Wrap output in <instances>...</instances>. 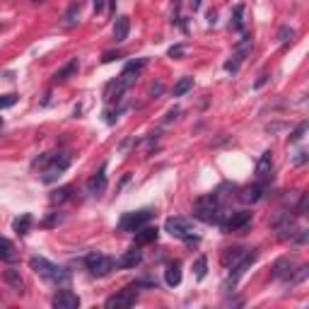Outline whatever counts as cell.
Segmentation results:
<instances>
[{
	"instance_id": "2e32d148",
	"label": "cell",
	"mask_w": 309,
	"mask_h": 309,
	"mask_svg": "<svg viewBox=\"0 0 309 309\" xmlns=\"http://www.w3.org/2000/svg\"><path fill=\"white\" fill-rule=\"evenodd\" d=\"M263 184H252V186H244L242 191H239V200L242 203H256V200H261L263 196Z\"/></svg>"
},
{
	"instance_id": "ffe728a7",
	"label": "cell",
	"mask_w": 309,
	"mask_h": 309,
	"mask_svg": "<svg viewBox=\"0 0 309 309\" xmlns=\"http://www.w3.org/2000/svg\"><path fill=\"white\" fill-rule=\"evenodd\" d=\"M165 282H167L169 287H176V285L181 282V263H179V261H171L167 266V271H165Z\"/></svg>"
},
{
	"instance_id": "cb8c5ba5",
	"label": "cell",
	"mask_w": 309,
	"mask_h": 309,
	"mask_svg": "<svg viewBox=\"0 0 309 309\" xmlns=\"http://www.w3.org/2000/svg\"><path fill=\"white\" fill-rule=\"evenodd\" d=\"M73 73H78V60H70L68 65H63L56 75H54V83H65V80H68Z\"/></svg>"
},
{
	"instance_id": "4dcf8cb0",
	"label": "cell",
	"mask_w": 309,
	"mask_h": 309,
	"mask_svg": "<svg viewBox=\"0 0 309 309\" xmlns=\"http://www.w3.org/2000/svg\"><path fill=\"white\" fill-rule=\"evenodd\" d=\"M17 104V94H0V109H10Z\"/></svg>"
},
{
	"instance_id": "f1b7e54d",
	"label": "cell",
	"mask_w": 309,
	"mask_h": 309,
	"mask_svg": "<svg viewBox=\"0 0 309 309\" xmlns=\"http://www.w3.org/2000/svg\"><path fill=\"white\" fill-rule=\"evenodd\" d=\"M194 271H196L198 281H203V278H205V273H208V258H205V256H200V258H198L196 266H194Z\"/></svg>"
},
{
	"instance_id": "52a82bcc",
	"label": "cell",
	"mask_w": 309,
	"mask_h": 309,
	"mask_svg": "<svg viewBox=\"0 0 309 309\" xmlns=\"http://www.w3.org/2000/svg\"><path fill=\"white\" fill-rule=\"evenodd\" d=\"M136 302H138V285H128V287H123L121 292L112 295V297L104 302V307L107 309H128V307H133Z\"/></svg>"
},
{
	"instance_id": "7c38bea8",
	"label": "cell",
	"mask_w": 309,
	"mask_h": 309,
	"mask_svg": "<svg viewBox=\"0 0 309 309\" xmlns=\"http://www.w3.org/2000/svg\"><path fill=\"white\" fill-rule=\"evenodd\" d=\"M292 271H295V261L290 258V256H282V258H278L276 263H273V278H290L292 276Z\"/></svg>"
},
{
	"instance_id": "484cf974",
	"label": "cell",
	"mask_w": 309,
	"mask_h": 309,
	"mask_svg": "<svg viewBox=\"0 0 309 309\" xmlns=\"http://www.w3.org/2000/svg\"><path fill=\"white\" fill-rule=\"evenodd\" d=\"M78 17H80V2H73V5L68 7L65 17H63V20H65L63 25H65V27H73V25H78Z\"/></svg>"
},
{
	"instance_id": "603a6c76",
	"label": "cell",
	"mask_w": 309,
	"mask_h": 309,
	"mask_svg": "<svg viewBox=\"0 0 309 309\" xmlns=\"http://www.w3.org/2000/svg\"><path fill=\"white\" fill-rule=\"evenodd\" d=\"M17 258V249L10 239L0 237V261H15Z\"/></svg>"
},
{
	"instance_id": "44dd1931",
	"label": "cell",
	"mask_w": 309,
	"mask_h": 309,
	"mask_svg": "<svg viewBox=\"0 0 309 309\" xmlns=\"http://www.w3.org/2000/svg\"><path fill=\"white\" fill-rule=\"evenodd\" d=\"M31 225H34V218H31L29 213H22L20 218H15V223H12V229H15V232H17L20 237H25V234H29Z\"/></svg>"
},
{
	"instance_id": "d590c367",
	"label": "cell",
	"mask_w": 309,
	"mask_h": 309,
	"mask_svg": "<svg viewBox=\"0 0 309 309\" xmlns=\"http://www.w3.org/2000/svg\"><path fill=\"white\" fill-rule=\"evenodd\" d=\"M176 116H179V109H176V107H174V109H169L167 116H165V123H171V121H174Z\"/></svg>"
},
{
	"instance_id": "b9f144b4",
	"label": "cell",
	"mask_w": 309,
	"mask_h": 309,
	"mask_svg": "<svg viewBox=\"0 0 309 309\" xmlns=\"http://www.w3.org/2000/svg\"><path fill=\"white\" fill-rule=\"evenodd\" d=\"M191 7H194V10H198V7H200V0H191Z\"/></svg>"
},
{
	"instance_id": "83f0119b",
	"label": "cell",
	"mask_w": 309,
	"mask_h": 309,
	"mask_svg": "<svg viewBox=\"0 0 309 309\" xmlns=\"http://www.w3.org/2000/svg\"><path fill=\"white\" fill-rule=\"evenodd\" d=\"M70 194H73V189H70V186H63V189L54 191V194L49 196V200H51L54 205H60V203H65V200L70 198Z\"/></svg>"
},
{
	"instance_id": "ba28073f",
	"label": "cell",
	"mask_w": 309,
	"mask_h": 309,
	"mask_svg": "<svg viewBox=\"0 0 309 309\" xmlns=\"http://www.w3.org/2000/svg\"><path fill=\"white\" fill-rule=\"evenodd\" d=\"M84 266H87V271H89L92 276L102 278V276H107V273L113 271V258L94 252V253H89V256H84Z\"/></svg>"
},
{
	"instance_id": "8d00e7d4",
	"label": "cell",
	"mask_w": 309,
	"mask_h": 309,
	"mask_svg": "<svg viewBox=\"0 0 309 309\" xmlns=\"http://www.w3.org/2000/svg\"><path fill=\"white\" fill-rule=\"evenodd\" d=\"M104 5H107V0H94V12L99 15V12L104 10Z\"/></svg>"
},
{
	"instance_id": "ac0fdd59",
	"label": "cell",
	"mask_w": 309,
	"mask_h": 309,
	"mask_svg": "<svg viewBox=\"0 0 309 309\" xmlns=\"http://www.w3.org/2000/svg\"><path fill=\"white\" fill-rule=\"evenodd\" d=\"M157 237H160V229L157 227H140L138 232H136V244L142 247V244H152V242H157Z\"/></svg>"
},
{
	"instance_id": "9c48e42d",
	"label": "cell",
	"mask_w": 309,
	"mask_h": 309,
	"mask_svg": "<svg viewBox=\"0 0 309 309\" xmlns=\"http://www.w3.org/2000/svg\"><path fill=\"white\" fill-rule=\"evenodd\" d=\"M249 225H252V213H247V210H239V213H232L229 218H227L225 223H220V227H223V232H247L249 229Z\"/></svg>"
},
{
	"instance_id": "277c9868",
	"label": "cell",
	"mask_w": 309,
	"mask_h": 309,
	"mask_svg": "<svg viewBox=\"0 0 309 309\" xmlns=\"http://www.w3.org/2000/svg\"><path fill=\"white\" fill-rule=\"evenodd\" d=\"M68 167H70V155H65V152H51V155H49V162L41 169V181H44V184L56 181Z\"/></svg>"
},
{
	"instance_id": "1f68e13d",
	"label": "cell",
	"mask_w": 309,
	"mask_h": 309,
	"mask_svg": "<svg viewBox=\"0 0 309 309\" xmlns=\"http://www.w3.org/2000/svg\"><path fill=\"white\" fill-rule=\"evenodd\" d=\"M292 36H295V31L290 27H282L281 31H278V41L281 44H287V41H292Z\"/></svg>"
},
{
	"instance_id": "5bb4252c",
	"label": "cell",
	"mask_w": 309,
	"mask_h": 309,
	"mask_svg": "<svg viewBox=\"0 0 309 309\" xmlns=\"http://www.w3.org/2000/svg\"><path fill=\"white\" fill-rule=\"evenodd\" d=\"M104 189H107V174H104V167H102L89 181H87V194L99 196V194H104Z\"/></svg>"
},
{
	"instance_id": "7bdbcfd3",
	"label": "cell",
	"mask_w": 309,
	"mask_h": 309,
	"mask_svg": "<svg viewBox=\"0 0 309 309\" xmlns=\"http://www.w3.org/2000/svg\"><path fill=\"white\" fill-rule=\"evenodd\" d=\"M31 2H46V0H31Z\"/></svg>"
},
{
	"instance_id": "74e56055",
	"label": "cell",
	"mask_w": 309,
	"mask_h": 309,
	"mask_svg": "<svg viewBox=\"0 0 309 309\" xmlns=\"http://www.w3.org/2000/svg\"><path fill=\"white\" fill-rule=\"evenodd\" d=\"M113 58H121L118 54H104V58H102V63H112Z\"/></svg>"
},
{
	"instance_id": "7402d4cb",
	"label": "cell",
	"mask_w": 309,
	"mask_h": 309,
	"mask_svg": "<svg viewBox=\"0 0 309 309\" xmlns=\"http://www.w3.org/2000/svg\"><path fill=\"white\" fill-rule=\"evenodd\" d=\"M271 167H273V152L271 150H266L263 155H261V160L256 162V176H268V171H271Z\"/></svg>"
},
{
	"instance_id": "6da1fadb",
	"label": "cell",
	"mask_w": 309,
	"mask_h": 309,
	"mask_svg": "<svg viewBox=\"0 0 309 309\" xmlns=\"http://www.w3.org/2000/svg\"><path fill=\"white\" fill-rule=\"evenodd\" d=\"M29 268H31L39 278H44L49 285H56V287H68V285H70V273H68L65 268L56 266V263L46 261L44 256H31V258H29Z\"/></svg>"
},
{
	"instance_id": "8fae6325",
	"label": "cell",
	"mask_w": 309,
	"mask_h": 309,
	"mask_svg": "<svg viewBox=\"0 0 309 309\" xmlns=\"http://www.w3.org/2000/svg\"><path fill=\"white\" fill-rule=\"evenodd\" d=\"M256 258H258V252H256V249H249V252H247V256H244V258H242V261H239V263L232 268L227 285H232V287H234V285H237V281H239V278L247 273V268H252V263L256 261Z\"/></svg>"
},
{
	"instance_id": "d4e9b609",
	"label": "cell",
	"mask_w": 309,
	"mask_h": 309,
	"mask_svg": "<svg viewBox=\"0 0 309 309\" xmlns=\"http://www.w3.org/2000/svg\"><path fill=\"white\" fill-rule=\"evenodd\" d=\"M242 15H244V5H237L234 12H232V20H229V29H232V31H242V29H244Z\"/></svg>"
},
{
	"instance_id": "d6986e66",
	"label": "cell",
	"mask_w": 309,
	"mask_h": 309,
	"mask_svg": "<svg viewBox=\"0 0 309 309\" xmlns=\"http://www.w3.org/2000/svg\"><path fill=\"white\" fill-rule=\"evenodd\" d=\"M2 281L7 282L15 292H25V281H22V276H20V271H15V268H7L5 273H2Z\"/></svg>"
},
{
	"instance_id": "f35d334b",
	"label": "cell",
	"mask_w": 309,
	"mask_h": 309,
	"mask_svg": "<svg viewBox=\"0 0 309 309\" xmlns=\"http://www.w3.org/2000/svg\"><path fill=\"white\" fill-rule=\"evenodd\" d=\"M266 80H268V75H266V73H263V75H261V78H258V80H256V84H253V87H261V84H266Z\"/></svg>"
},
{
	"instance_id": "836d02e7",
	"label": "cell",
	"mask_w": 309,
	"mask_h": 309,
	"mask_svg": "<svg viewBox=\"0 0 309 309\" xmlns=\"http://www.w3.org/2000/svg\"><path fill=\"white\" fill-rule=\"evenodd\" d=\"M60 220H63V215H58V213H54V215H51V218H49V220L44 223V227H54V225H58Z\"/></svg>"
},
{
	"instance_id": "e0dca14e",
	"label": "cell",
	"mask_w": 309,
	"mask_h": 309,
	"mask_svg": "<svg viewBox=\"0 0 309 309\" xmlns=\"http://www.w3.org/2000/svg\"><path fill=\"white\" fill-rule=\"evenodd\" d=\"M244 256H247V252H244L242 247L225 249V252H223V266H225V268H234V266H237V263H239Z\"/></svg>"
},
{
	"instance_id": "9a60e30c",
	"label": "cell",
	"mask_w": 309,
	"mask_h": 309,
	"mask_svg": "<svg viewBox=\"0 0 309 309\" xmlns=\"http://www.w3.org/2000/svg\"><path fill=\"white\" fill-rule=\"evenodd\" d=\"M128 31H131V17H118L116 22H113V41L116 44H123L126 39H128Z\"/></svg>"
},
{
	"instance_id": "8992f818",
	"label": "cell",
	"mask_w": 309,
	"mask_h": 309,
	"mask_svg": "<svg viewBox=\"0 0 309 309\" xmlns=\"http://www.w3.org/2000/svg\"><path fill=\"white\" fill-rule=\"evenodd\" d=\"M165 229H167L171 237L184 239V242H198V239H200L196 234V229H194V225H191L189 220H184V218H167Z\"/></svg>"
},
{
	"instance_id": "ab89813d",
	"label": "cell",
	"mask_w": 309,
	"mask_h": 309,
	"mask_svg": "<svg viewBox=\"0 0 309 309\" xmlns=\"http://www.w3.org/2000/svg\"><path fill=\"white\" fill-rule=\"evenodd\" d=\"M295 162H297V165H302V162H307V157H305V152H297V157H295Z\"/></svg>"
},
{
	"instance_id": "4316f807",
	"label": "cell",
	"mask_w": 309,
	"mask_h": 309,
	"mask_svg": "<svg viewBox=\"0 0 309 309\" xmlns=\"http://www.w3.org/2000/svg\"><path fill=\"white\" fill-rule=\"evenodd\" d=\"M189 89H194V78H181L179 83L174 84V89H171V92H174V97H184Z\"/></svg>"
},
{
	"instance_id": "ee69618b",
	"label": "cell",
	"mask_w": 309,
	"mask_h": 309,
	"mask_svg": "<svg viewBox=\"0 0 309 309\" xmlns=\"http://www.w3.org/2000/svg\"><path fill=\"white\" fill-rule=\"evenodd\" d=\"M0 126H2V118H0Z\"/></svg>"
},
{
	"instance_id": "30bf717a",
	"label": "cell",
	"mask_w": 309,
	"mask_h": 309,
	"mask_svg": "<svg viewBox=\"0 0 309 309\" xmlns=\"http://www.w3.org/2000/svg\"><path fill=\"white\" fill-rule=\"evenodd\" d=\"M51 305H54L56 309H78V307H80V297H78L73 290H68V287H60L56 295H54Z\"/></svg>"
},
{
	"instance_id": "d6a6232c",
	"label": "cell",
	"mask_w": 309,
	"mask_h": 309,
	"mask_svg": "<svg viewBox=\"0 0 309 309\" xmlns=\"http://www.w3.org/2000/svg\"><path fill=\"white\" fill-rule=\"evenodd\" d=\"M184 54H186V46H184V44H176V46L169 49V56L171 58H181Z\"/></svg>"
},
{
	"instance_id": "7a4b0ae2",
	"label": "cell",
	"mask_w": 309,
	"mask_h": 309,
	"mask_svg": "<svg viewBox=\"0 0 309 309\" xmlns=\"http://www.w3.org/2000/svg\"><path fill=\"white\" fill-rule=\"evenodd\" d=\"M147 65V60L145 58H140V60H131L126 68H123V73L116 78V83L112 84V92L107 94V99L112 102V99H118L126 89H131L133 84H136V80H138V75H140V70Z\"/></svg>"
},
{
	"instance_id": "4fadbf2b",
	"label": "cell",
	"mask_w": 309,
	"mask_h": 309,
	"mask_svg": "<svg viewBox=\"0 0 309 309\" xmlns=\"http://www.w3.org/2000/svg\"><path fill=\"white\" fill-rule=\"evenodd\" d=\"M140 261H142V252L133 247V249H128V252L123 253L113 266H116V268H136V266H140Z\"/></svg>"
},
{
	"instance_id": "60d3db41",
	"label": "cell",
	"mask_w": 309,
	"mask_h": 309,
	"mask_svg": "<svg viewBox=\"0 0 309 309\" xmlns=\"http://www.w3.org/2000/svg\"><path fill=\"white\" fill-rule=\"evenodd\" d=\"M208 22H210V25H215V10H210V12H208Z\"/></svg>"
},
{
	"instance_id": "f546056e",
	"label": "cell",
	"mask_w": 309,
	"mask_h": 309,
	"mask_svg": "<svg viewBox=\"0 0 309 309\" xmlns=\"http://www.w3.org/2000/svg\"><path fill=\"white\" fill-rule=\"evenodd\" d=\"M305 133H307V123H300V126H297V128L290 133V138H287V140H290V142H300Z\"/></svg>"
},
{
	"instance_id": "3957f363",
	"label": "cell",
	"mask_w": 309,
	"mask_h": 309,
	"mask_svg": "<svg viewBox=\"0 0 309 309\" xmlns=\"http://www.w3.org/2000/svg\"><path fill=\"white\" fill-rule=\"evenodd\" d=\"M194 218L205 223V225H220L223 223V213H220V203L215 200V196H203L196 200V208H194Z\"/></svg>"
},
{
	"instance_id": "5b68a950",
	"label": "cell",
	"mask_w": 309,
	"mask_h": 309,
	"mask_svg": "<svg viewBox=\"0 0 309 309\" xmlns=\"http://www.w3.org/2000/svg\"><path fill=\"white\" fill-rule=\"evenodd\" d=\"M152 218H155V210H152V208H142V210H136V213H126V215L118 220V232H138V229L147 225Z\"/></svg>"
},
{
	"instance_id": "e575fe53",
	"label": "cell",
	"mask_w": 309,
	"mask_h": 309,
	"mask_svg": "<svg viewBox=\"0 0 309 309\" xmlns=\"http://www.w3.org/2000/svg\"><path fill=\"white\" fill-rule=\"evenodd\" d=\"M162 89H165V87H162V83L152 84V87H150V97H152V99H155V97H157V94H162Z\"/></svg>"
}]
</instances>
